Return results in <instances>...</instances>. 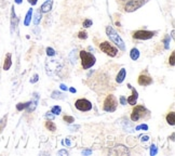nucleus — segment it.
Segmentation results:
<instances>
[{"label": "nucleus", "instance_id": "nucleus-1", "mask_svg": "<svg viewBox=\"0 0 175 156\" xmlns=\"http://www.w3.org/2000/svg\"><path fill=\"white\" fill-rule=\"evenodd\" d=\"M67 69V65L64 63L63 61H61V60H58L56 58H48V61L45 62L47 75L53 78H58V79L64 78L66 76Z\"/></svg>", "mask_w": 175, "mask_h": 156}, {"label": "nucleus", "instance_id": "nucleus-2", "mask_svg": "<svg viewBox=\"0 0 175 156\" xmlns=\"http://www.w3.org/2000/svg\"><path fill=\"white\" fill-rule=\"evenodd\" d=\"M148 1L149 0H117V3L123 12L131 13L142 8Z\"/></svg>", "mask_w": 175, "mask_h": 156}, {"label": "nucleus", "instance_id": "nucleus-3", "mask_svg": "<svg viewBox=\"0 0 175 156\" xmlns=\"http://www.w3.org/2000/svg\"><path fill=\"white\" fill-rule=\"evenodd\" d=\"M106 35L108 36V38L110 39L112 42L118 47V49H120L122 51L126 50V44L123 42L122 38L119 36V34L117 33L116 30L112 28V26H106Z\"/></svg>", "mask_w": 175, "mask_h": 156}, {"label": "nucleus", "instance_id": "nucleus-4", "mask_svg": "<svg viewBox=\"0 0 175 156\" xmlns=\"http://www.w3.org/2000/svg\"><path fill=\"white\" fill-rule=\"evenodd\" d=\"M150 115L149 111L144 105H135L131 113L132 122H138L141 119H146Z\"/></svg>", "mask_w": 175, "mask_h": 156}, {"label": "nucleus", "instance_id": "nucleus-5", "mask_svg": "<svg viewBox=\"0 0 175 156\" xmlns=\"http://www.w3.org/2000/svg\"><path fill=\"white\" fill-rule=\"evenodd\" d=\"M79 56L81 58V66L83 69H89L90 67H92L93 65L96 62V58L92 53L88 52L85 50H81L79 52Z\"/></svg>", "mask_w": 175, "mask_h": 156}, {"label": "nucleus", "instance_id": "nucleus-6", "mask_svg": "<svg viewBox=\"0 0 175 156\" xmlns=\"http://www.w3.org/2000/svg\"><path fill=\"white\" fill-rule=\"evenodd\" d=\"M118 106V99H117L114 94H108L106 99L104 100V104H103V110L105 112H115Z\"/></svg>", "mask_w": 175, "mask_h": 156}, {"label": "nucleus", "instance_id": "nucleus-7", "mask_svg": "<svg viewBox=\"0 0 175 156\" xmlns=\"http://www.w3.org/2000/svg\"><path fill=\"white\" fill-rule=\"evenodd\" d=\"M158 32H151V30H146V29H140V30H136L133 33L132 37L137 40H148L151 39L152 37H155L156 34Z\"/></svg>", "mask_w": 175, "mask_h": 156}, {"label": "nucleus", "instance_id": "nucleus-8", "mask_svg": "<svg viewBox=\"0 0 175 156\" xmlns=\"http://www.w3.org/2000/svg\"><path fill=\"white\" fill-rule=\"evenodd\" d=\"M98 47L104 53L112 56V58H115L118 54V49L116 47H114L112 44H109V41H103L102 44H100Z\"/></svg>", "mask_w": 175, "mask_h": 156}, {"label": "nucleus", "instance_id": "nucleus-9", "mask_svg": "<svg viewBox=\"0 0 175 156\" xmlns=\"http://www.w3.org/2000/svg\"><path fill=\"white\" fill-rule=\"evenodd\" d=\"M75 106L80 112H89L92 110V103L87 99H79L75 103Z\"/></svg>", "mask_w": 175, "mask_h": 156}, {"label": "nucleus", "instance_id": "nucleus-10", "mask_svg": "<svg viewBox=\"0 0 175 156\" xmlns=\"http://www.w3.org/2000/svg\"><path fill=\"white\" fill-rule=\"evenodd\" d=\"M137 83H138L140 86L146 87V86H149V85L152 83V78L149 76L148 72L145 71V72H143V73L138 76V78H137Z\"/></svg>", "mask_w": 175, "mask_h": 156}, {"label": "nucleus", "instance_id": "nucleus-11", "mask_svg": "<svg viewBox=\"0 0 175 156\" xmlns=\"http://www.w3.org/2000/svg\"><path fill=\"white\" fill-rule=\"evenodd\" d=\"M128 87L132 90V95L128 98V103L130 105H132V106H134L136 104V102H137V99H138V93H137V91H136L134 88L132 87L131 83H128Z\"/></svg>", "mask_w": 175, "mask_h": 156}, {"label": "nucleus", "instance_id": "nucleus-12", "mask_svg": "<svg viewBox=\"0 0 175 156\" xmlns=\"http://www.w3.org/2000/svg\"><path fill=\"white\" fill-rule=\"evenodd\" d=\"M109 154H112V155H128L129 154V150L126 149V146L118 145L116 147H114V150L109 152Z\"/></svg>", "mask_w": 175, "mask_h": 156}, {"label": "nucleus", "instance_id": "nucleus-13", "mask_svg": "<svg viewBox=\"0 0 175 156\" xmlns=\"http://www.w3.org/2000/svg\"><path fill=\"white\" fill-rule=\"evenodd\" d=\"M19 24V19L16 17L14 11V5L11 8V33H13L16 28V26Z\"/></svg>", "mask_w": 175, "mask_h": 156}, {"label": "nucleus", "instance_id": "nucleus-14", "mask_svg": "<svg viewBox=\"0 0 175 156\" xmlns=\"http://www.w3.org/2000/svg\"><path fill=\"white\" fill-rule=\"evenodd\" d=\"M34 99H33V101H30L29 102V105L28 107H27V111L28 112H33V111H35V108L37 107V104H38V101H39V95L38 93H34Z\"/></svg>", "mask_w": 175, "mask_h": 156}, {"label": "nucleus", "instance_id": "nucleus-15", "mask_svg": "<svg viewBox=\"0 0 175 156\" xmlns=\"http://www.w3.org/2000/svg\"><path fill=\"white\" fill-rule=\"evenodd\" d=\"M52 5H53V1L52 0H47L43 5L40 7L39 10L41 11V13H49L52 9Z\"/></svg>", "mask_w": 175, "mask_h": 156}, {"label": "nucleus", "instance_id": "nucleus-16", "mask_svg": "<svg viewBox=\"0 0 175 156\" xmlns=\"http://www.w3.org/2000/svg\"><path fill=\"white\" fill-rule=\"evenodd\" d=\"M12 65V54L11 53H7L5 58V63H3V69L5 71H8L10 69Z\"/></svg>", "mask_w": 175, "mask_h": 156}, {"label": "nucleus", "instance_id": "nucleus-17", "mask_svg": "<svg viewBox=\"0 0 175 156\" xmlns=\"http://www.w3.org/2000/svg\"><path fill=\"white\" fill-rule=\"evenodd\" d=\"M126 68H121V69H120V72H119V73H118V75H117L116 81L118 83H123V80H124V78H126Z\"/></svg>", "mask_w": 175, "mask_h": 156}, {"label": "nucleus", "instance_id": "nucleus-18", "mask_svg": "<svg viewBox=\"0 0 175 156\" xmlns=\"http://www.w3.org/2000/svg\"><path fill=\"white\" fill-rule=\"evenodd\" d=\"M166 122L169 125L171 126H174L175 125V113L174 112H170L168 115H166Z\"/></svg>", "mask_w": 175, "mask_h": 156}, {"label": "nucleus", "instance_id": "nucleus-19", "mask_svg": "<svg viewBox=\"0 0 175 156\" xmlns=\"http://www.w3.org/2000/svg\"><path fill=\"white\" fill-rule=\"evenodd\" d=\"M31 16H33V9H29L26 13V16H25L24 20V25L25 26H28L31 22Z\"/></svg>", "mask_w": 175, "mask_h": 156}, {"label": "nucleus", "instance_id": "nucleus-20", "mask_svg": "<svg viewBox=\"0 0 175 156\" xmlns=\"http://www.w3.org/2000/svg\"><path fill=\"white\" fill-rule=\"evenodd\" d=\"M51 98L52 99H55V100H64L66 95L64 94V93L59 92V91H53L52 94H51Z\"/></svg>", "mask_w": 175, "mask_h": 156}, {"label": "nucleus", "instance_id": "nucleus-21", "mask_svg": "<svg viewBox=\"0 0 175 156\" xmlns=\"http://www.w3.org/2000/svg\"><path fill=\"white\" fill-rule=\"evenodd\" d=\"M130 58H131L133 61L138 60V58H140V51H138L136 48H133L131 50V52H130Z\"/></svg>", "mask_w": 175, "mask_h": 156}, {"label": "nucleus", "instance_id": "nucleus-22", "mask_svg": "<svg viewBox=\"0 0 175 156\" xmlns=\"http://www.w3.org/2000/svg\"><path fill=\"white\" fill-rule=\"evenodd\" d=\"M45 128H47L48 130H50V131L54 132L56 130V125H55L52 120H47V122H45Z\"/></svg>", "mask_w": 175, "mask_h": 156}, {"label": "nucleus", "instance_id": "nucleus-23", "mask_svg": "<svg viewBox=\"0 0 175 156\" xmlns=\"http://www.w3.org/2000/svg\"><path fill=\"white\" fill-rule=\"evenodd\" d=\"M7 122H8V115L5 114V116L1 118V120H0V133L3 131V129L7 126Z\"/></svg>", "mask_w": 175, "mask_h": 156}, {"label": "nucleus", "instance_id": "nucleus-24", "mask_svg": "<svg viewBox=\"0 0 175 156\" xmlns=\"http://www.w3.org/2000/svg\"><path fill=\"white\" fill-rule=\"evenodd\" d=\"M41 17H42V13H41V11L38 10L36 13H35V17H34V24L35 25H39L40 23V21H41Z\"/></svg>", "mask_w": 175, "mask_h": 156}, {"label": "nucleus", "instance_id": "nucleus-25", "mask_svg": "<svg viewBox=\"0 0 175 156\" xmlns=\"http://www.w3.org/2000/svg\"><path fill=\"white\" fill-rule=\"evenodd\" d=\"M29 105V102H26V103H19L16 104V110L17 111H23V110H26Z\"/></svg>", "mask_w": 175, "mask_h": 156}, {"label": "nucleus", "instance_id": "nucleus-26", "mask_svg": "<svg viewBox=\"0 0 175 156\" xmlns=\"http://www.w3.org/2000/svg\"><path fill=\"white\" fill-rule=\"evenodd\" d=\"M170 41L171 38L169 35H165L164 39H163V44H164V49H169L170 48Z\"/></svg>", "mask_w": 175, "mask_h": 156}, {"label": "nucleus", "instance_id": "nucleus-27", "mask_svg": "<svg viewBox=\"0 0 175 156\" xmlns=\"http://www.w3.org/2000/svg\"><path fill=\"white\" fill-rule=\"evenodd\" d=\"M61 112H62V108H61V106H57V105H55V106L51 108V113L54 114V115H59Z\"/></svg>", "mask_w": 175, "mask_h": 156}, {"label": "nucleus", "instance_id": "nucleus-28", "mask_svg": "<svg viewBox=\"0 0 175 156\" xmlns=\"http://www.w3.org/2000/svg\"><path fill=\"white\" fill-rule=\"evenodd\" d=\"M92 25H93V22H92V20H90V19L84 20L82 23V26L84 28H89V27H91Z\"/></svg>", "mask_w": 175, "mask_h": 156}, {"label": "nucleus", "instance_id": "nucleus-29", "mask_svg": "<svg viewBox=\"0 0 175 156\" xmlns=\"http://www.w3.org/2000/svg\"><path fill=\"white\" fill-rule=\"evenodd\" d=\"M63 119L67 122V124H73V122H75V118H73V116H69V115H65V116L63 117Z\"/></svg>", "mask_w": 175, "mask_h": 156}, {"label": "nucleus", "instance_id": "nucleus-30", "mask_svg": "<svg viewBox=\"0 0 175 156\" xmlns=\"http://www.w3.org/2000/svg\"><path fill=\"white\" fill-rule=\"evenodd\" d=\"M78 37H79V39H87L88 33L85 30H80V32L78 33Z\"/></svg>", "mask_w": 175, "mask_h": 156}, {"label": "nucleus", "instance_id": "nucleus-31", "mask_svg": "<svg viewBox=\"0 0 175 156\" xmlns=\"http://www.w3.org/2000/svg\"><path fill=\"white\" fill-rule=\"evenodd\" d=\"M169 63H170L171 66H174L175 64V52H172L169 58Z\"/></svg>", "mask_w": 175, "mask_h": 156}, {"label": "nucleus", "instance_id": "nucleus-32", "mask_svg": "<svg viewBox=\"0 0 175 156\" xmlns=\"http://www.w3.org/2000/svg\"><path fill=\"white\" fill-rule=\"evenodd\" d=\"M55 50L53 48H47V54H48V56H54L55 55Z\"/></svg>", "mask_w": 175, "mask_h": 156}, {"label": "nucleus", "instance_id": "nucleus-33", "mask_svg": "<svg viewBox=\"0 0 175 156\" xmlns=\"http://www.w3.org/2000/svg\"><path fill=\"white\" fill-rule=\"evenodd\" d=\"M39 80V76H38V74H35L34 76H33V78L30 79V83H37Z\"/></svg>", "mask_w": 175, "mask_h": 156}, {"label": "nucleus", "instance_id": "nucleus-34", "mask_svg": "<svg viewBox=\"0 0 175 156\" xmlns=\"http://www.w3.org/2000/svg\"><path fill=\"white\" fill-rule=\"evenodd\" d=\"M157 152H158V150H157V147H156V145H151V149H150V155H156L157 154Z\"/></svg>", "mask_w": 175, "mask_h": 156}, {"label": "nucleus", "instance_id": "nucleus-35", "mask_svg": "<svg viewBox=\"0 0 175 156\" xmlns=\"http://www.w3.org/2000/svg\"><path fill=\"white\" fill-rule=\"evenodd\" d=\"M63 145H67V146H71V143H70V140H69V138L67 139H65L63 141Z\"/></svg>", "mask_w": 175, "mask_h": 156}, {"label": "nucleus", "instance_id": "nucleus-36", "mask_svg": "<svg viewBox=\"0 0 175 156\" xmlns=\"http://www.w3.org/2000/svg\"><path fill=\"white\" fill-rule=\"evenodd\" d=\"M140 129H145V130H147V129H148V126H147V125H141V126L136 127V130H140Z\"/></svg>", "mask_w": 175, "mask_h": 156}, {"label": "nucleus", "instance_id": "nucleus-37", "mask_svg": "<svg viewBox=\"0 0 175 156\" xmlns=\"http://www.w3.org/2000/svg\"><path fill=\"white\" fill-rule=\"evenodd\" d=\"M120 103H121L122 105H126V98L123 97H120Z\"/></svg>", "mask_w": 175, "mask_h": 156}, {"label": "nucleus", "instance_id": "nucleus-38", "mask_svg": "<svg viewBox=\"0 0 175 156\" xmlns=\"http://www.w3.org/2000/svg\"><path fill=\"white\" fill-rule=\"evenodd\" d=\"M45 117H47V118H49V119H51V120H52V119H53V117H54V114H50V113H47V114H45Z\"/></svg>", "mask_w": 175, "mask_h": 156}, {"label": "nucleus", "instance_id": "nucleus-39", "mask_svg": "<svg viewBox=\"0 0 175 156\" xmlns=\"http://www.w3.org/2000/svg\"><path fill=\"white\" fill-rule=\"evenodd\" d=\"M29 2V5H37V2H38V0H27Z\"/></svg>", "mask_w": 175, "mask_h": 156}, {"label": "nucleus", "instance_id": "nucleus-40", "mask_svg": "<svg viewBox=\"0 0 175 156\" xmlns=\"http://www.w3.org/2000/svg\"><path fill=\"white\" fill-rule=\"evenodd\" d=\"M58 155H68V152L65 151V150H62V151H59L57 153Z\"/></svg>", "mask_w": 175, "mask_h": 156}, {"label": "nucleus", "instance_id": "nucleus-41", "mask_svg": "<svg viewBox=\"0 0 175 156\" xmlns=\"http://www.w3.org/2000/svg\"><path fill=\"white\" fill-rule=\"evenodd\" d=\"M92 153V151L91 150H87V151H82V154H84V155H89V154H91Z\"/></svg>", "mask_w": 175, "mask_h": 156}, {"label": "nucleus", "instance_id": "nucleus-42", "mask_svg": "<svg viewBox=\"0 0 175 156\" xmlns=\"http://www.w3.org/2000/svg\"><path fill=\"white\" fill-rule=\"evenodd\" d=\"M61 89H62V90H65V91H67V86H66V85H63V83H62V85H61Z\"/></svg>", "mask_w": 175, "mask_h": 156}, {"label": "nucleus", "instance_id": "nucleus-43", "mask_svg": "<svg viewBox=\"0 0 175 156\" xmlns=\"http://www.w3.org/2000/svg\"><path fill=\"white\" fill-rule=\"evenodd\" d=\"M79 128H80V126H75V127H69V129H70V130H73V131H75V130H76V129H79Z\"/></svg>", "mask_w": 175, "mask_h": 156}, {"label": "nucleus", "instance_id": "nucleus-44", "mask_svg": "<svg viewBox=\"0 0 175 156\" xmlns=\"http://www.w3.org/2000/svg\"><path fill=\"white\" fill-rule=\"evenodd\" d=\"M15 3H17V5H21L22 2H23V0H14Z\"/></svg>", "mask_w": 175, "mask_h": 156}, {"label": "nucleus", "instance_id": "nucleus-45", "mask_svg": "<svg viewBox=\"0 0 175 156\" xmlns=\"http://www.w3.org/2000/svg\"><path fill=\"white\" fill-rule=\"evenodd\" d=\"M69 90H70V92H73V93H76V89H75V88H70V89H69Z\"/></svg>", "mask_w": 175, "mask_h": 156}, {"label": "nucleus", "instance_id": "nucleus-46", "mask_svg": "<svg viewBox=\"0 0 175 156\" xmlns=\"http://www.w3.org/2000/svg\"><path fill=\"white\" fill-rule=\"evenodd\" d=\"M148 139H149L148 136H143V139H142V140H143V141H147Z\"/></svg>", "mask_w": 175, "mask_h": 156}]
</instances>
